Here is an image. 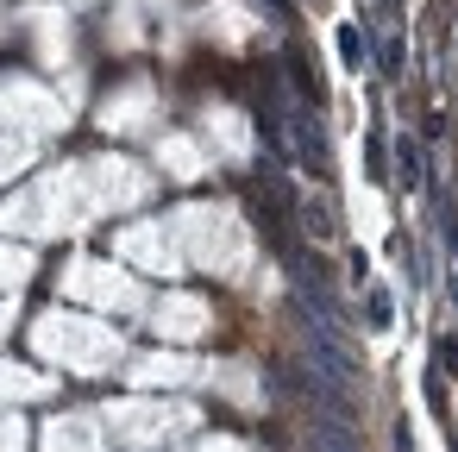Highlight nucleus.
<instances>
[{
    "instance_id": "obj_6",
    "label": "nucleus",
    "mask_w": 458,
    "mask_h": 452,
    "mask_svg": "<svg viewBox=\"0 0 458 452\" xmlns=\"http://www.w3.org/2000/svg\"><path fill=\"white\" fill-rule=\"evenodd\" d=\"M301 220H308V233H314V239H333V233H339V226H333V214H327V208H314V201L301 208Z\"/></svg>"
},
{
    "instance_id": "obj_5",
    "label": "nucleus",
    "mask_w": 458,
    "mask_h": 452,
    "mask_svg": "<svg viewBox=\"0 0 458 452\" xmlns=\"http://www.w3.org/2000/svg\"><path fill=\"white\" fill-rule=\"evenodd\" d=\"M377 64H383V76H402V38H395V32L377 45Z\"/></svg>"
},
{
    "instance_id": "obj_1",
    "label": "nucleus",
    "mask_w": 458,
    "mask_h": 452,
    "mask_svg": "<svg viewBox=\"0 0 458 452\" xmlns=\"http://www.w3.org/2000/svg\"><path fill=\"white\" fill-rule=\"evenodd\" d=\"M395 170H402L395 183H408V189H420V183H427V158H420V145H414V139H395Z\"/></svg>"
},
{
    "instance_id": "obj_8",
    "label": "nucleus",
    "mask_w": 458,
    "mask_h": 452,
    "mask_svg": "<svg viewBox=\"0 0 458 452\" xmlns=\"http://www.w3.org/2000/svg\"><path fill=\"white\" fill-rule=\"evenodd\" d=\"M439 220H445V245H452V258H458V220H452L445 208H439Z\"/></svg>"
},
{
    "instance_id": "obj_9",
    "label": "nucleus",
    "mask_w": 458,
    "mask_h": 452,
    "mask_svg": "<svg viewBox=\"0 0 458 452\" xmlns=\"http://www.w3.org/2000/svg\"><path fill=\"white\" fill-rule=\"evenodd\" d=\"M264 7H276V13H289V0H264Z\"/></svg>"
},
{
    "instance_id": "obj_2",
    "label": "nucleus",
    "mask_w": 458,
    "mask_h": 452,
    "mask_svg": "<svg viewBox=\"0 0 458 452\" xmlns=\"http://www.w3.org/2000/svg\"><path fill=\"white\" fill-rule=\"evenodd\" d=\"M364 320H370V333H383V327L395 320V295L370 283V289H364Z\"/></svg>"
},
{
    "instance_id": "obj_3",
    "label": "nucleus",
    "mask_w": 458,
    "mask_h": 452,
    "mask_svg": "<svg viewBox=\"0 0 458 452\" xmlns=\"http://www.w3.org/2000/svg\"><path fill=\"white\" fill-rule=\"evenodd\" d=\"M314 452H358V446H352V427H345V421H320V427H314Z\"/></svg>"
},
{
    "instance_id": "obj_7",
    "label": "nucleus",
    "mask_w": 458,
    "mask_h": 452,
    "mask_svg": "<svg viewBox=\"0 0 458 452\" xmlns=\"http://www.w3.org/2000/svg\"><path fill=\"white\" fill-rule=\"evenodd\" d=\"M433 358H439V371H445V377H458V339H439V352H433Z\"/></svg>"
},
{
    "instance_id": "obj_10",
    "label": "nucleus",
    "mask_w": 458,
    "mask_h": 452,
    "mask_svg": "<svg viewBox=\"0 0 458 452\" xmlns=\"http://www.w3.org/2000/svg\"><path fill=\"white\" fill-rule=\"evenodd\" d=\"M452 302H458V277H452Z\"/></svg>"
},
{
    "instance_id": "obj_4",
    "label": "nucleus",
    "mask_w": 458,
    "mask_h": 452,
    "mask_svg": "<svg viewBox=\"0 0 458 452\" xmlns=\"http://www.w3.org/2000/svg\"><path fill=\"white\" fill-rule=\"evenodd\" d=\"M339 64H345V70L364 64V38H358V26H339Z\"/></svg>"
}]
</instances>
